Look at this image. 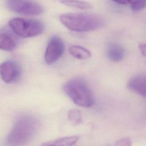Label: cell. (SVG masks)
Returning a JSON list of instances; mask_svg holds the SVG:
<instances>
[{"label": "cell", "instance_id": "4", "mask_svg": "<svg viewBox=\"0 0 146 146\" xmlns=\"http://www.w3.org/2000/svg\"><path fill=\"white\" fill-rule=\"evenodd\" d=\"M9 27L17 36L31 38L41 34L44 29L43 23L38 20L14 18L9 22Z\"/></svg>", "mask_w": 146, "mask_h": 146}, {"label": "cell", "instance_id": "2", "mask_svg": "<svg viewBox=\"0 0 146 146\" xmlns=\"http://www.w3.org/2000/svg\"><path fill=\"white\" fill-rule=\"evenodd\" d=\"M38 127V122L35 117L29 115L21 116L9 136V141L13 146L23 145L32 139Z\"/></svg>", "mask_w": 146, "mask_h": 146}, {"label": "cell", "instance_id": "12", "mask_svg": "<svg viewBox=\"0 0 146 146\" xmlns=\"http://www.w3.org/2000/svg\"><path fill=\"white\" fill-rule=\"evenodd\" d=\"M68 51L72 56L78 59H87L91 56L90 51L80 46L72 45L69 47Z\"/></svg>", "mask_w": 146, "mask_h": 146}, {"label": "cell", "instance_id": "8", "mask_svg": "<svg viewBox=\"0 0 146 146\" xmlns=\"http://www.w3.org/2000/svg\"><path fill=\"white\" fill-rule=\"evenodd\" d=\"M18 43L17 36L9 27L0 29V49L6 51L14 50Z\"/></svg>", "mask_w": 146, "mask_h": 146}, {"label": "cell", "instance_id": "13", "mask_svg": "<svg viewBox=\"0 0 146 146\" xmlns=\"http://www.w3.org/2000/svg\"><path fill=\"white\" fill-rule=\"evenodd\" d=\"M60 3L66 6L80 9H89L92 8V5L86 1H62Z\"/></svg>", "mask_w": 146, "mask_h": 146}, {"label": "cell", "instance_id": "5", "mask_svg": "<svg viewBox=\"0 0 146 146\" xmlns=\"http://www.w3.org/2000/svg\"><path fill=\"white\" fill-rule=\"evenodd\" d=\"M6 4L11 11L22 15H38L44 11L42 5L34 1L9 0L6 2Z\"/></svg>", "mask_w": 146, "mask_h": 146}, {"label": "cell", "instance_id": "16", "mask_svg": "<svg viewBox=\"0 0 146 146\" xmlns=\"http://www.w3.org/2000/svg\"><path fill=\"white\" fill-rule=\"evenodd\" d=\"M132 143L128 138H123L118 140L112 144H108L104 146H131Z\"/></svg>", "mask_w": 146, "mask_h": 146}, {"label": "cell", "instance_id": "3", "mask_svg": "<svg viewBox=\"0 0 146 146\" xmlns=\"http://www.w3.org/2000/svg\"><path fill=\"white\" fill-rule=\"evenodd\" d=\"M63 90L66 95L76 105L90 108L94 104V99L90 87L81 78H74L67 82Z\"/></svg>", "mask_w": 146, "mask_h": 146}, {"label": "cell", "instance_id": "11", "mask_svg": "<svg viewBox=\"0 0 146 146\" xmlns=\"http://www.w3.org/2000/svg\"><path fill=\"white\" fill-rule=\"evenodd\" d=\"M79 139V136L76 135L66 136L44 142L39 146H73Z\"/></svg>", "mask_w": 146, "mask_h": 146}, {"label": "cell", "instance_id": "15", "mask_svg": "<svg viewBox=\"0 0 146 146\" xmlns=\"http://www.w3.org/2000/svg\"><path fill=\"white\" fill-rule=\"evenodd\" d=\"M146 2L144 1H131L129 4L131 9L133 11H139L145 7Z\"/></svg>", "mask_w": 146, "mask_h": 146}, {"label": "cell", "instance_id": "1", "mask_svg": "<svg viewBox=\"0 0 146 146\" xmlns=\"http://www.w3.org/2000/svg\"><path fill=\"white\" fill-rule=\"evenodd\" d=\"M60 22L67 29L76 32H86L97 30L104 25L99 16L90 13H64L59 17Z\"/></svg>", "mask_w": 146, "mask_h": 146}, {"label": "cell", "instance_id": "10", "mask_svg": "<svg viewBox=\"0 0 146 146\" xmlns=\"http://www.w3.org/2000/svg\"><path fill=\"white\" fill-rule=\"evenodd\" d=\"M107 54L110 60L114 62H118L124 59L125 55V50L120 44L111 43L107 47Z\"/></svg>", "mask_w": 146, "mask_h": 146}, {"label": "cell", "instance_id": "7", "mask_svg": "<svg viewBox=\"0 0 146 146\" xmlns=\"http://www.w3.org/2000/svg\"><path fill=\"white\" fill-rule=\"evenodd\" d=\"M21 67L15 61L8 60L0 64V75L6 83L16 82L21 75Z\"/></svg>", "mask_w": 146, "mask_h": 146}, {"label": "cell", "instance_id": "6", "mask_svg": "<svg viewBox=\"0 0 146 146\" xmlns=\"http://www.w3.org/2000/svg\"><path fill=\"white\" fill-rule=\"evenodd\" d=\"M64 51V44L63 40L58 36H52L49 39L44 55V62L47 64H51L58 60Z\"/></svg>", "mask_w": 146, "mask_h": 146}, {"label": "cell", "instance_id": "14", "mask_svg": "<svg viewBox=\"0 0 146 146\" xmlns=\"http://www.w3.org/2000/svg\"><path fill=\"white\" fill-rule=\"evenodd\" d=\"M82 114L79 110L73 109L69 111L68 113V119L72 125H76L80 124L82 122Z\"/></svg>", "mask_w": 146, "mask_h": 146}, {"label": "cell", "instance_id": "17", "mask_svg": "<svg viewBox=\"0 0 146 146\" xmlns=\"http://www.w3.org/2000/svg\"><path fill=\"white\" fill-rule=\"evenodd\" d=\"M139 50L143 56L145 55V44L144 43H140L139 44Z\"/></svg>", "mask_w": 146, "mask_h": 146}, {"label": "cell", "instance_id": "9", "mask_svg": "<svg viewBox=\"0 0 146 146\" xmlns=\"http://www.w3.org/2000/svg\"><path fill=\"white\" fill-rule=\"evenodd\" d=\"M127 86L131 90L140 95L145 96V74L136 75L128 82Z\"/></svg>", "mask_w": 146, "mask_h": 146}]
</instances>
